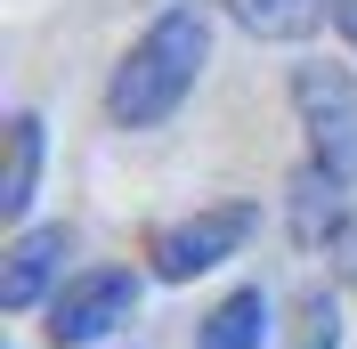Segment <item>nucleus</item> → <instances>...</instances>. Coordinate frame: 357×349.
I'll use <instances>...</instances> for the list:
<instances>
[{"mask_svg":"<svg viewBox=\"0 0 357 349\" xmlns=\"http://www.w3.org/2000/svg\"><path fill=\"white\" fill-rule=\"evenodd\" d=\"M333 24H341V41L357 49V0H333Z\"/></svg>","mask_w":357,"mask_h":349,"instance_id":"nucleus-11","label":"nucleus"},{"mask_svg":"<svg viewBox=\"0 0 357 349\" xmlns=\"http://www.w3.org/2000/svg\"><path fill=\"white\" fill-rule=\"evenodd\" d=\"M66 252H73L66 228H24L8 252H0V309H41V292L57 284Z\"/></svg>","mask_w":357,"mask_h":349,"instance_id":"nucleus-5","label":"nucleus"},{"mask_svg":"<svg viewBox=\"0 0 357 349\" xmlns=\"http://www.w3.org/2000/svg\"><path fill=\"white\" fill-rule=\"evenodd\" d=\"M203 57H211V24H203L195 8L155 17V24L130 41V57L114 66V82H106V114L122 122V131H155V122H171V114L187 106V89H195Z\"/></svg>","mask_w":357,"mask_h":349,"instance_id":"nucleus-1","label":"nucleus"},{"mask_svg":"<svg viewBox=\"0 0 357 349\" xmlns=\"http://www.w3.org/2000/svg\"><path fill=\"white\" fill-rule=\"evenodd\" d=\"M33 179H41V122L17 114V122H8V171H0V219H24Z\"/></svg>","mask_w":357,"mask_h":349,"instance_id":"nucleus-8","label":"nucleus"},{"mask_svg":"<svg viewBox=\"0 0 357 349\" xmlns=\"http://www.w3.org/2000/svg\"><path fill=\"white\" fill-rule=\"evenodd\" d=\"M260 333H268V292L244 284V292H227V301L203 317L195 349H260Z\"/></svg>","mask_w":357,"mask_h":349,"instance_id":"nucleus-7","label":"nucleus"},{"mask_svg":"<svg viewBox=\"0 0 357 349\" xmlns=\"http://www.w3.org/2000/svg\"><path fill=\"white\" fill-rule=\"evenodd\" d=\"M227 17L260 41H309L317 17H333V0H227Z\"/></svg>","mask_w":357,"mask_h":349,"instance_id":"nucleus-6","label":"nucleus"},{"mask_svg":"<svg viewBox=\"0 0 357 349\" xmlns=\"http://www.w3.org/2000/svg\"><path fill=\"white\" fill-rule=\"evenodd\" d=\"M244 236H252V211L244 203H220V211H195V219H178V228H162V236L146 244V260H155L162 284H187V276H203V268H220Z\"/></svg>","mask_w":357,"mask_h":349,"instance_id":"nucleus-4","label":"nucleus"},{"mask_svg":"<svg viewBox=\"0 0 357 349\" xmlns=\"http://www.w3.org/2000/svg\"><path fill=\"white\" fill-rule=\"evenodd\" d=\"M130 309H138V276L89 268V276L57 284V301H49V341L57 349H89V341H106L114 325H130Z\"/></svg>","mask_w":357,"mask_h":349,"instance_id":"nucleus-3","label":"nucleus"},{"mask_svg":"<svg viewBox=\"0 0 357 349\" xmlns=\"http://www.w3.org/2000/svg\"><path fill=\"white\" fill-rule=\"evenodd\" d=\"M325 260H333L341 276L357 284V211H349V219H341V228H333V244H325Z\"/></svg>","mask_w":357,"mask_h":349,"instance_id":"nucleus-10","label":"nucleus"},{"mask_svg":"<svg viewBox=\"0 0 357 349\" xmlns=\"http://www.w3.org/2000/svg\"><path fill=\"white\" fill-rule=\"evenodd\" d=\"M292 106H301V131H309V154L333 179L357 187V82L341 66H301L292 73Z\"/></svg>","mask_w":357,"mask_h":349,"instance_id":"nucleus-2","label":"nucleus"},{"mask_svg":"<svg viewBox=\"0 0 357 349\" xmlns=\"http://www.w3.org/2000/svg\"><path fill=\"white\" fill-rule=\"evenodd\" d=\"M292 349H341V301H333V292H309V301H301Z\"/></svg>","mask_w":357,"mask_h":349,"instance_id":"nucleus-9","label":"nucleus"}]
</instances>
